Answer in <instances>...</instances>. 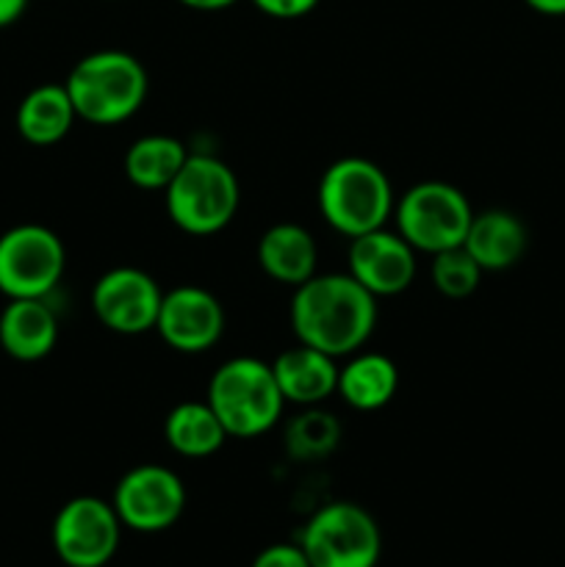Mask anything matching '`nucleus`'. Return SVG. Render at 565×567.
I'll list each match as a JSON object with an SVG mask.
<instances>
[{
  "mask_svg": "<svg viewBox=\"0 0 565 567\" xmlns=\"http://www.w3.org/2000/svg\"><path fill=\"white\" fill-rule=\"evenodd\" d=\"M319 214L347 238L380 230L393 216V186L386 172L369 158L347 155L332 161L316 188Z\"/></svg>",
  "mask_w": 565,
  "mask_h": 567,
  "instance_id": "obj_3",
  "label": "nucleus"
},
{
  "mask_svg": "<svg viewBox=\"0 0 565 567\" xmlns=\"http://www.w3.org/2000/svg\"><path fill=\"white\" fill-rule=\"evenodd\" d=\"M524 3L543 17H565V0H524Z\"/></svg>",
  "mask_w": 565,
  "mask_h": 567,
  "instance_id": "obj_27",
  "label": "nucleus"
},
{
  "mask_svg": "<svg viewBox=\"0 0 565 567\" xmlns=\"http://www.w3.org/2000/svg\"><path fill=\"white\" fill-rule=\"evenodd\" d=\"M474 210L458 186L443 181H421L393 205L397 233L415 252L438 255L463 247Z\"/></svg>",
  "mask_w": 565,
  "mask_h": 567,
  "instance_id": "obj_6",
  "label": "nucleus"
},
{
  "mask_svg": "<svg viewBox=\"0 0 565 567\" xmlns=\"http://www.w3.org/2000/svg\"><path fill=\"white\" fill-rule=\"evenodd\" d=\"M271 371L282 399L299 408H316L338 391L336 358L305 343L277 354Z\"/></svg>",
  "mask_w": 565,
  "mask_h": 567,
  "instance_id": "obj_15",
  "label": "nucleus"
},
{
  "mask_svg": "<svg viewBox=\"0 0 565 567\" xmlns=\"http://www.w3.org/2000/svg\"><path fill=\"white\" fill-rule=\"evenodd\" d=\"M291 330L299 343L330 358L360 352L377 327V297L349 271L314 275L294 288Z\"/></svg>",
  "mask_w": 565,
  "mask_h": 567,
  "instance_id": "obj_1",
  "label": "nucleus"
},
{
  "mask_svg": "<svg viewBox=\"0 0 565 567\" xmlns=\"http://www.w3.org/2000/svg\"><path fill=\"white\" fill-rule=\"evenodd\" d=\"M155 332L181 354H203L219 343L225 332V308L219 297L203 286H175L164 293Z\"/></svg>",
  "mask_w": 565,
  "mask_h": 567,
  "instance_id": "obj_12",
  "label": "nucleus"
},
{
  "mask_svg": "<svg viewBox=\"0 0 565 567\" xmlns=\"http://www.w3.org/2000/svg\"><path fill=\"white\" fill-rule=\"evenodd\" d=\"M205 402L225 426L227 437H260L282 421V399L271 363L258 358H230L214 371Z\"/></svg>",
  "mask_w": 565,
  "mask_h": 567,
  "instance_id": "obj_4",
  "label": "nucleus"
},
{
  "mask_svg": "<svg viewBox=\"0 0 565 567\" xmlns=\"http://www.w3.org/2000/svg\"><path fill=\"white\" fill-rule=\"evenodd\" d=\"M430 280L435 291H441L446 299H465L480 288L482 269L465 247L443 249L432 255Z\"/></svg>",
  "mask_w": 565,
  "mask_h": 567,
  "instance_id": "obj_23",
  "label": "nucleus"
},
{
  "mask_svg": "<svg viewBox=\"0 0 565 567\" xmlns=\"http://www.w3.org/2000/svg\"><path fill=\"white\" fill-rule=\"evenodd\" d=\"M399 388V369L382 352H355L347 365L338 369V396L358 413L382 410Z\"/></svg>",
  "mask_w": 565,
  "mask_h": 567,
  "instance_id": "obj_18",
  "label": "nucleus"
},
{
  "mask_svg": "<svg viewBox=\"0 0 565 567\" xmlns=\"http://www.w3.org/2000/svg\"><path fill=\"white\" fill-rule=\"evenodd\" d=\"M66 269L64 241L44 225H17L0 236V293L48 299Z\"/></svg>",
  "mask_w": 565,
  "mask_h": 567,
  "instance_id": "obj_8",
  "label": "nucleus"
},
{
  "mask_svg": "<svg viewBox=\"0 0 565 567\" xmlns=\"http://www.w3.org/2000/svg\"><path fill=\"white\" fill-rule=\"evenodd\" d=\"M164 291L153 275L136 266H114L92 288V310L116 336H144L155 330Z\"/></svg>",
  "mask_w": 565,
  "mask_h": 567,
  "instance_id": "obj_11",
  "label": "nucleus"
},
{
  "mask_svg": "<svg viewBox=\"0 0 565 567\" xmlns=\"http://www.w3.org/2000/svg\"><path fill=\"white\" fill-rule=\"evenodd\" d=\"M415 249L397 230H371L366 236L349 238V275L369 293L397 297L408 291L415 280Z\"/></svg>",
  "mask_w": 565,
  "mask_h": 567,
  "instance_id": "obj_13",
  "label": "nucleus"
},
{
  "mask_svg": "<svg viewBox=\"0 0 565 567\" xmlns=\"http://www.w3.org/2000/svg\"><path fill=\"white\" fill-rule=\"evenodd\" d=\"M28 0H0V28H9L25 14Z\"/></svg>",
  "mask_w": 565,
  "mask_h": 567,
  "instance_id": "obj_26",
  "label": "nucleus"
},
{
  "mask_svg": "<svg viewBox=\"0 0 565 567\" xmlns=\"http://www.w3.org/2000/svg\"><path fill=\"white\" fill-rule=\"evenodd\" d=\"M319 3L321 0H253L255 9L271 20H299V17H308Z\"/></svg>",
  "mask_w": 565,
  "mask_h": 567,
  "instance_id": "obj_25",
  "label": "nucleus"
},
{
  "mask_svg": "<svg viewBox=\"0 0 565 567\" xmlns=\"http://www.w3.org/2000/svg\"><path fill=\"white\" fill-rule=\"evenodd\" d=\"M78 114L64 83H42L17 105V133L33 147H53L75 125Z\"/></svg>",
  "mask_w": 565,
  "mask_h": 567,
  "instance_id": "obj_19",
  "label": "nucleus"
},
{
  "mask_svg": "<svg viewBox=\"0 0 565 567\" xmlns=\"http://www.w3.org/2000/svg\"><path fill=\"white\" fill-rule=\"evenodd\" d=\"M341 443V421L332 413L316 408H305L282 426V449L294 463H321L330 457Z\"/></svg>",
  "mask_w": 565,
  "mask_h": 567,
  "instance_id": "obj_22",
  "label": "nucleus"
},
{
  "mask_svg": "<svg viewBox=\"0 0 565 567\" xmlns=\"http://www.w3.org/2000/svg\"><path fill=\"white\" fill-rule=\"evenodd\" d=\"M177 3L194 11H222V9H230V6L238 3V0H177Z\"/></svg>",
  "mask_w": 565,
  "mask_h": 567,
  "instance_id": "obj_28",
  "label": "nucleus"
},
{
  "mask_svg": "<svg viewBox=\"0 0 565 567\" xmlns=\"http://www.w3.org/2000/svg\"><path fill=\"white\" fill-rule=\"evenodd\" d=\"M249 567H310V563L299 543H271Z\"/></svg>",
  "mask_w": 565,
  "mask_h": 567,
  "instance_id": "obj_24",
  "label": "nucleus"
},
{
  "mask_svg": "<svg viewBox=\"0 0 565 567\" xmlns=\"http://www.w3.org/2000/svg\"><path fill=\"white\" fill-rule=\"evenodd\" d=\"M78 120L97 127L127 122L144 105L150 78L142 61L125 50H97L78 61L64 81Z\"/></svg>",
  "mask_w": 565,
  "mask_h": 567,
  "instance_id": "obj_2",
  "label": "nucleus"
},
{
  "mask_svg": "<svg viewBox=\"0 0 565 567\" xmlns=\"http://www.w3.org/2000/svg\"><path fill=\"white\" fill-rule=\"evenodd\" d=\"M59 343V319L44 299H9L0 313V349L20 363L44 360Z\"/></svg>",
  "mask_w": 565,
  "mask_h": 567,
  "instance_id": "obj_14",
  "label": "nucleus"
},
{
  "mask_svg": "<svg viewBox=\"0 0 565 567\" xmlns=\"http://www.w3.org/2000/svg\"><path fill=\"white\" fill-rule=\"evenodd\" d=\"M297 543L310 567H377L382 554L374 515L355 502H330L316 509Z\"/></svg>",
  "mask_w": 565,
  "mask_h": 567,
  "instance_id": "obj_7",
  "label": "nucleus"
},
{
  "mask_svg": "<svg viewBox=\"0 0 565 567\" xmlns=\"http://www.w3.org/2000/svg\"><path fill=\"white\" fill-rule=\"evenodd\" d=\"M319 247L308 227L297 221H277L260 236L258 266L269 280L280 286H302L316 275Z\"/></svg>",
  "mask_w": 565,
  "mask_h": 567,
  "instance_id": "obj_16",
  "label": "nucleus"
},
{
  "mask_svg": "<svg viewBox=\"0 0 565 567\" xmlns=\"http://www.w3.org/2000/svg\"><path fill=\"white\" fill-rule=\"evenodd\" d=\"M166 214L188 236L222 233L238 214L242 186L230 166L208 153H188L175 181L164 188Z\"/></svg>",
  "mask_w": 565,
  "mask_h": 567,
  "instance_id": "obj_5",
  "label": "nucleus"
},
{
  "mask_svg": "<svg viewBox=\"0 0 565 567\" xmlns=\"http://www.w3.org/2000/svg\"><path fill=\"white\" fill-rule=\"evenodd\" d=\"M164 441L181 457L203 460L225 446L227 432L208 402H181L166 413Z\"/></svg>",
  "mask_w": 565,
  "mask_h": 567,
  "instance_id": "obj_20",
  "label": "nucleus"
},
{
  "mask_svg": "<svg viewBox=\"0 0 565 567\" xmlns=\"http://www.w3.org/2000/svg\"><path fill=\"white\" fill-rule=\"evenodd\" d=\"M111 504L125 529L158 535L181 520L186 509V485L166 465H136L116 482Z\"/></svg>",
  "mask_w": 565,
  "mask_h": 567,
  "instance_id": "obj_10",
  "label": "nucleus"
},
{
  "mask_svg": "<svg viewBox=\"0 0 565 567\" xmlns=\"http://www.w3.org/2000/svg\"><path fill=\"white\" fill-rule=\"evenodd\" d=\"M463 247L469 249L482 271H504L524 258L526 247H530V233L515 214L491 208L474 214Z\"/></svg>",
  "mask_w": 565,
  "mask_h": 567,
  "instance_id": "obj_17",
  "label": "nucleus"
},
{
  "mask_svg": "<svg viewBox=\"0 0 565 567\" xmlns=\"http://www.w3.org/2000/svg\"><path fill=\"white\" fill-rule=\"evenodd\" d=\"M188 150L181 138L166 133H147L125 153V177L142 192H164L183 169Z\"/></svg>",
  "mask_w": 565,
  "mask_h": 567,
  "instance_id": "obj_21",
  "label": "nucleus"
},
{
  "mask_svg": "<svg viewBox=\"0 0 565 567\" xmlns=\"http://www.w3.org/2000/svg\"><path fill=\"white\" fill-rule=\"evenodd\" d=\"M114 504L100 496H75L55 513L50 543L66 567H105L114 559L122 537Z\"/></svg>",
  "mask_w": 565,
  "mask_h": 567,
  "instance_id": "obj_9",
  "label": "nucleus"
}]
</instances>
